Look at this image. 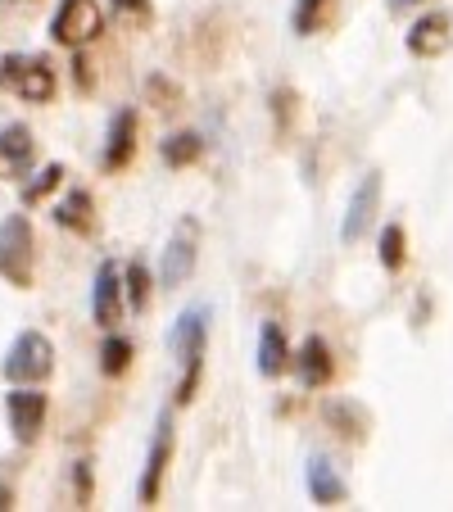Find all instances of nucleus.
<instances>
[{
	"mask_svg": "<svg viewBox=\"0 0 453 512\" xmlns=\"http://www.w3.org/2000/svg\"><path fill=\"white\" fill-rule=\"evenodd\" d=\"M204 331H209V313L204 309H186L182 318H177L173 336H168V345H173V354L186 363V377L182 386H177V399H191L195 386H200V368H204Z\"/></svg>",
	"mask_w": 453,
	"mask_h": 512,
	"instance_id": "1",
	"label": "nucleus"
},
{
	"mask_svg": "<svg viewBox=\"0 0 453 512\" xmlns=\"http://www.w3.org/2000/svg\"><path fill=\"white\" fill-rule=\"evenodd\" d=\"M50 372H55V345H50L41 331H23L10 345V354H5V377H10L14 386H37Z\"/></svg>",
	"mask_w": 453,
	"mask_h": 512,
	"instance_id": "2",
	"label": "nucleus"
},
{
	"mask_svg": "<svg viewBox=\"0 0 453 512\" xmlns=\"http://www.w3.org/2000/svg\"><path fill=\"white\" fill-rule=\"evenodd\" d=\"M0 277L10 286H32V223L23 213H10L0 223Z\"/></svg>",
	"mask_w": 453,
	"mask_h": 512,
	"instance_id": "3",
	"label": "nucleus"
},
{
	"mask_svg": "<svg viewBox=\"0 0 453 512\" xmlns=\"http://www.w3.org/2000/svg\"><path fill=\"white\" fill-rule=\"evenodd\" d=\"M0 87L14 91V96H23V100H32V105H41V100L55 96V73H50L46 59L5 55L0 59Z\"/></svg>",
	"mask_w": 453,
	"mask_h": 512,
	"instance_id": "4",
	"label": "nucleus"
},
{
	"mask_svg": "<svg viewBox=\"0 0 453 512\" xmlns=\"http://www.w3.org/2000/svg\"><path fill=\"white\" fill-rule=\"evenodd\" d=\"M105 32V14H100L96 0H59L55 19H50V37L59 41V46H87L91 37H100Z\"/></svg>",
	"mask_w": 453,
	"mask_h": 512,
	"instance_id": "5",
	"label": "nucleus"
},
{
	"mask_svg": "<svg viewBox=\"0 0 453 512\" xmlns=\"http://www.w3.org/2000/svg\"><path fill=\"white\" fill-rule=\"evenodd\" d=\"M195 245H200V223L186 218V223H177L173 241H168V250H164V263H159V281H164L168 290L182 286L195 272Z\"/></svg>",
	"mask_w": 453,
	"mask_h": 512,
	"instance_id": "6",
	"label": "nucleus"
},
{
	"mask_svg": "<svg viewBox=\"0 0 453 512\" xmlns=\"http://www.w3.org/2000/svg\"><path fill=\"white\" fill-rule=\"evenodd\" d=\"M5 413H10V431L14 440H23V445H32L41 431V422H46V395L32 386H19L5 395Z\"/></svg>",
	"mask_w": 453,
	"mask_h": 512,
	"instance_id": "7",
	"label": "nucleus"
},
{
	"mask_svg": "<svg viewBox=\"0 0 453 512\" xmlns=\"http://www.w3.org/2000/svg\"><path fill=\"white\" fill-rule=\"evenodd\" d=\"M376 200H381V173H367L363 182L354 186V195H349L345 223H340V241H345V245L363 241L367 223H372V213H376Z\"/></svg>",
	"mask_w": 453,
	"mask_h": 512,
	"instance_id": "8",
	"label": "nucleus"
},
{
	"mask_svg": "<svg viewBox=\"0 0 453 512\" xmlns=\"http://www.w3.org/2000/svg\"><path fill=\"white\" fill-rule=\"evenodd\" d=\"M168 458H173V417H159L155 440H150V458H145V476H141V503H145V508L159 499V485H164Z\"/></svg>",
	"mask_w": 453,
	"mask_h": 512,
	"instance_id": "9",
	"label": "nucleus"
},
{
	"mask_svg": "<svg viewBox=\"0 0 453 512\" xmlns=\"http://www.w3.org/2000/svg\"><path fill=\"white\" fill-rule=\"evenodd\" d=\"M91 313H96L100 327H114L118 313H123V277H118L114 263H100V272H96V295H91Z\"/></svg>",
	"mask_w": 453,
	"mask_h": 512,
	"instance_id": "10",
	"label": "nucleus"
},
{
	"mask_svg": "<svg viewBox=\"0 0 453 512\" xmlns=\"http://www.w3.org/2000/svg\"><path fill=\"white\" fill-rule=\"evenodd\" d=\"M32 168V132L23 123H10L0 132V177H23Z\"/></svg>",
	"mask_w": 453,
	"mask_h": 512,
	"instance_id": "11",
	"label": "nucleus"
},
{
	"mask_svg": "<svg viewBox=\"0 0 453 512\" xmlns=\"http://www.w3.org/2000/svg\"><path fill=\"white\" fill-rule=\"evenodd\" d=\"M449 46V14H422V19L408 28V50H413L417 59H431L440 55V50Z\"/></svg>",
	"mask_w": 453,
	"mask_h": 512,
	"instance_id": "12",
	"label": "nucleus"
},
{
	"mask_svg": "<svg viewBox=\"0 0 453 512\" xmlns=\"http://www.w3.org/2000/svg\"><path fill=\"white\" fill-rule=\"evenodd\" d=\"M295 368H299V381L304 386H327L331 381V349L322 336H309L304 345H299L295 354Z\"/></svg>",
	"mask_w": 453,
	"mask_h": 512,
	"instance_id": "13",
	"label": "nucleus"
},
{
	"mask_svg": "<svg viewBox=\"0 0 453 512\" xmlns=\"http://www.w3.org/2000/svg\"><path fill=\"white\" fill-rule=\"evenodd\" d=\"M136 150V114L132 109H118L114 123H109V141H105V168H123Z\"/></svg>",
	"mask_w": 453,
	"mask_h": 512,
	"instance_id": "14",
	"label": "nucleus"
},
{
	"mask_svg": "<svg viewBox=\"0 0 453 512\" xmlns=\"http://www.w3.org/2000/svg\"><path fill=\"white\" fill-rule=\"evenodd\" d=\"M309 494L318 503H327V508L331 503H345L349 490H345V481L336 476V467H331L327 458H309Z\"/></svg>",
	"mask_w": 453,
	"mask_h": 512,
	"instance_id": "15",
	"label": "nucleus"
},
{
	"mask_svg": "<svg viewBox=\"0 0 453 512\" xmlns=\"http://www.w3.org/2000/svg\"><path fill=\"white\" fill-rule=\"evenodd\" d=\"M286 336H281L277 322H268V327L259 331V372L263 377H281L286 372Z\"/></svg>",
	"mask_w": 453,
	"mask_h": 512,
	"instance_id": "16",
	"label": "nucleus"
},
{
	"mask_svg": "<svg viewBox=\"0 0 453 512\" xmlns=\"http://www.w3.org/2000/svg\"><path fill=\"white\" fill-rule=\"evenodd\" d=\"M55 223L59 227H73V232H87V227H91V195L87 191H73L68 200H59Z\"/></svg>",
	"mask_w": 453,
	"mask_h": 512,
	"instance_id": "17",
	"label": "nucleus"
},
{
	"mask_svg": "<svg viewBox=\"0 0 453 512\" xmlns=\"http://www.w3.org/2000/svg\"><path fill=\"white\" fill-rule=\"evenodd\" d=\"M200 150H204V141L195 132H177V136H168V141H164V164L186 168V164H195V159H200Z\"/></svg>",
	"mask_w": 453,
	"mask_h": 512,
	"instance_id": "18",
	"label": "nucleus"
},
{
	"mask_svg": "<svg viewBox=\"0 0 453 512\" xmlns=\"http://www.w3.org/2000/svg\"><path fill=\"white\" fill-rule=\"evenodd\" d=\"M127 363H132V345H127L123 336H109L105 349H100V368H105L109 377H123Z\"/></svg>",
	"mask_w": 453,
	"mask_h": 512,
	"instance_id": "19",
	"label": "nucleus"
},
{
	"mask_svg": "<svg viewBox=\"0 0 453 512\" xmlns=\"http://www.w3.org/2000/svg\"><path fill=\"white\" fill-rule=\"evenodd\" d=\"M123 286H127V304L141 313L145 304H150V272H145V263H132V268H127Z\"/></svg>",
	"mask_w": 453,
	"mask_h": 512,
	"instance_id": "20",
	"label": "nucleus"
},
{
	"mask_svg": "<svg viewBox=\"0 0 453 512\" xmlns=\"http://www.w3.org/2000/svg\"><path fill=\"white\" fill-rule=\"evenodd\" d=\"M59 182H64V168H59V164H46L28 186H23V204H37L41 195H50Z\"/></svg>",
	"mask_w": 453,
	"mask_h": 512,
	"instance_id": "21",
	"label": "nucleus"
},
{
	"mask_svg": "<svg viewBox=\"0 0 453 512\" xmlns=\"http://www.w3.org/2000/svg\"><path fill=\"white\" fill-rule=\"evenodd\" d=\"M331 0H295V32L299 37H309V32H318V23H322V10H327Z\"/></svg>",
	"mask_w": 453,
	"mask_h": 512,
	"instance_id": "22",
	"label": "nucleus"
},
{
	"mask_svg": "<svg viewBox=\"0 0 453 512\" xmlns=\"http://www.w3.org/2000/svg\"><path fill=\"white\" fill-rule=\"evenodd\" d=\"M381 263H386L390 272L404 263V227H386V232H381Z\"/></svg>",
	"mask_w": 453,
	"mask_h": 512,
	"instance_id": "23",
	"label": "nucleus"
},
{
	"mask_svg": "<svg viewBox=\"0 0 453 512\" xmlns=\"http://www.w3.org/2000/svg\"><path fill=\"white\" fill-rule=\"evenodd\" d=\"M114 10L127 19H150V0H114Z\"/></svg>",
	"mask_w": 453,
	"mask_h": 512,
	"instance_id": "24",
	"label": "nucleus"
},
{
	"mask_svg": "<svg viewBox=\"0 0 453 512\" xmlns=\"http://www.w3.org/2000/svg\"><path fill=\"white\" fill-rule=\"evenodd\" d=\"M413 5H422V0H386V10H395V14L413 10Z\"/></svg>",
	"mask_w": 453,
	"mask_h": 512,
	"instance_id": "25",
	"label": "nucleus"
},
{
	"mask_svg": "<svg viewBox=\"0 0 453 512\" xmlns=\"http://www.w3.org/2000/svg\"><path fill=\"white\" fill-rule=\"evenodd\" d=\"M10 503H14V494H10V485H5V481H0V512H5V508H10Z\"/></svg>",
	"mask_w": 453,
	"mask_h": 512,
	"instance_id": "26",
	"label": "nucleus"
}]
</instances>
